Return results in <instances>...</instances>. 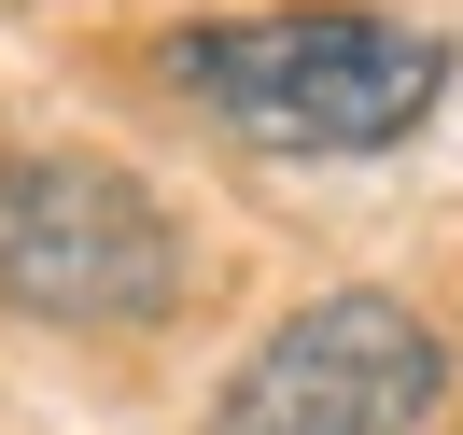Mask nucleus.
<instances>
[{"label": "nucleus", "mask_w": 463, "mask_h": 435, "mask_svg": "<svg viewBox=\"0 0 463 435\" xmlns=\"http://www.w3.org/2000/svg\"><path fill=\"white\" fill-rule=\"evenodd\" d=\"M435 393H449V337L407 295H309L239 351L211 435H421Z\"/></svg>", "instance_id": "obj_2"}, {"label": "nucleus", "mask_w": 463, "mask_h": 435, "mask_svg": "<svg viewBox=\"0 0 463 435\" xmlns=\"http://www.w3.org/2000/svg\"><path fill=\"white\" fill-rule=\"evenodd\" d=\"M183 295V239L141 183L85 155H14L0 169V309L43 323H141Z\"/></svg>", "instance_id": "obj_3"}, {"label": "nucleus", "mask_w": 463, "mask_h": 435, "mask_svg": "<svg viewBox=\"0 0 463 435\" xmlns=\"http://www.w3.org/2000/svg\"><path fill=\"white\" fill-rule=\"evenodd\" d=\"M169 99H197L225 141L253 155H393L407 127L449 99V43L421 14H225V29H183L169 57Z\"/></svg>", "instance_id": "obj_1"}]
</instances>
